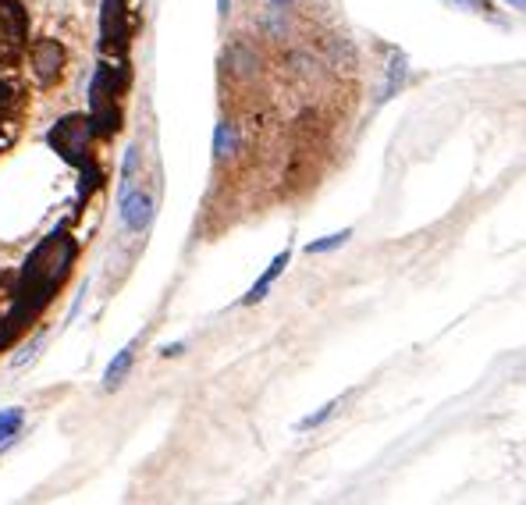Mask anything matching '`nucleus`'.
<instances>
[{
    "label": "nucleus",
    "mask_w": 526,
    "mask_h": 505,
    "mask_svg": "<svg viewBox=\"0 0 526 505\" xmlns=\"http://www.w3.org/2000/svg\"><path fill=\"white\" fill-rule=\"evenodd\" d=\"M402 79H406V57H395V61H391L388 89H384V97H381V100H388L391 93H395V86H402Z\"/></svg>",
    "instance_id": "9b49d317"
},
{
    "label": "nucleus",
    "mask_w": 526,
    "mask_h": 505,
    "mask_svg": "<svg viewBox=\"0 0 526 505\" xmlns=\"http://www.w3.org/2000/svg\"><path fill=\"white\" fill-rule=\"evenodd\" d=\"M455 4H463V8H470V11H491V4H487V0H455Z\"/></svg>",
    "instance_id": "4468645a"
},
{
    "label": "nucleus",
    "mask_w": 526,
    "mask_h": 505,
    "mask_svg": "<svg viewBox=\"0 0 526 505\" xmlns=\"http://www.w3.org/2000/svg\"><path fill=\"white\" fill-rule=\"evenodd\" d=\"M331 409H335V402H327V406L320 409V413H313V417H306V420H303V424H299V427H303V431H310V427L324 424V420L331 417Z\"/></svg>",
    "instance_id": "ddd939ff"
},
{
    "label": "nucleus",
    "mask_w": 526,
    "mask_h": 505,
    "mask_svg": "<svg viewBox=\"0 0 526 505\" xmlns=\"http://www.w3.org/2000/svg\"><path fill=\"white\" fill-rule=\"evenodd\" d=\"M72 260H75V242L64 232L43 239V246L25 260L22 281H18L15 296H11V313L4 317L11 335H18L25 324L40 317V310L50 303L57 285H61V281L68 278V271H72Z\"/></svg>",
    "instance_id": "f257e3e1"
},
{
    "label": "nucleus",
    "mask_w": 526,
    "mask_h": 505,
    "mask_svg": "<svg viewBox=\"0 0 526 505\" xmlns=\"http://www.w3.org/2000/svg\"><path fill=\"white\" fill-rule=\"evenodd\" d=\"M349 235H352V232H338V235H327V239H324V242H313V246H310V253H327V249H338V246H342V242H345V239H349Z\"/></svg>",
    "instance_id": "f8f14e48"
},
{
    "label": "nucleus",
    "mask_w": 526,
    "mask_h": 505,
    "mask_svg": "<svg viewBox=\"0 0 526 505\" xmlns=\"http://www.w3.org/2000/svg\"><path fill=\"white\" fill-rule=\"evenodd\" d=\"M285 264H288V249H285V253H278V257H274V264L267 267V271H263V278L256 281L253 289H249L246 303H256V299H263V296H267V289H271L274 281H278V274L285 271Z\"/></svg>",
    "instance_id": "0eeeda50"
},
{
    "label": "nucleus",
    "mask_w": 526,
    "mask_h": 505,
    "mask_svg": "<svg viewBox=\"0 0 526 505\" xmlns=\"http://www.w3.org/2000/svg\"><path fill=\"white\" fill-rule=\"evenodd\" d=\"M235 150V129L224 121V125H217V136H214V153L217 157H228V153Z\"/></svg>",
    "instance_id": "1a4fd4ad"
},
{
    "label": "nucleus",
    "mask_w": 526,
    "mask_h": 505,
    "mask_svg": "<svg viewBox=\"0 0 526 505\" xmlns=\"http://www.w3.org/2000/svg\"><path fill=\"white\" fill-rule=\"evenodd\" d=\"M18 427H22V409H4L0 413V441H8Z\"/></svg>",
    "instance_id": "9d476101"
},
{
    "label": "nucleus",
    "mask_w": 526,
    "mask_h": 505,
    "mask_svg": "<svg viewBox=\"0 0 526 505\" xmlns=\"http://www.w3.org/2000/svg\"><path fill=\"white\" fill-rule=\"evenodd\" d=\"M61 65H64V50L57 47L54 40H43L32 47V72L40 82H54L61 75Z\"/></svg>",
    "instance_id": "39448f33"
},
{
    "label": "nucleus",
    "mask_w": 526,
    "mask_h": 505,
    "mask_svg": "<svg viewBox=\"0 0 526 505\" xmlns=\"http://www.w3.org/2000/svg\"><path fill=\"white\" fill-rule=\"evenodd\" d=\"M132 356H136V349H132V345H125V349L118 353V360H114L111 367H107V374H104V385L107 388H118L121 385V377H125L128 367H132Z\"/></svg>",
    "instance_id": "6e6552de"
},
{
    "label": "nucleus",
    "mask_w": 526,
    "mask_h": 505,
    "mask_svg": "<svg viewBox=\"0 0 526 505\" xmlns=\"http://www.w3.org/2000/svg\"><path fill=\"white\" fill-rule=\"evenodd\" d=\"M274 4H285V0H274Z\"/></svg>",
    "instance_id": "a211bd4d"
},
{
    "label": "nucleus",
    "mask_w": 526,
    "mask_h": 505,
    "mask_svg": "<svg viewBox=\"0 0 526 505\" xmlns=\"http://www.w3.org/2000/svg\"><path fill=\"white\" fill-rule=\"evenodd\" d=\"M0 289H8V278H4V274H0Z\"/></svg>",
    "instance_id": "f3484780"
},
{
    "label": "nucleus",
    "mask_w": 526,
    "mask_h": 505,
    "mask_svg": "<svg viewBox=\"0 0 526 505\" xmlns=\"http://www.w3.org/2000/svg\"><path fill=\"white\" fill-rule=\"evenodd\" d=\"M121 203V221H125L128 228H136V232H143L146 225H150V217H153V200L146 193H128Z\"/></svg>",
    "instance_id": "423d86ee"
},
{
    "label": "nucleus",
    "mask_w": 526,
    "mask_h": 505,
    "mask_svg": "<svg viewBox=\"0 0 526 505\" xmlns=\"http://www.w3.org/2000/svg\"><path fill=\"white\" fill-rule=\"evenodd\" d=\"M11 338H15V335H11L8 321H0V349H4V345H8V342H11Z\"/></svg>",
    "instance_id": "2eb2a0df"
},
{
    "label": "nucleus",
    "mask_w": 526,
    "mask_h": 505,
    "mask_svg": "<svg viewBox=\"0 0 526 505\" xmlns=\"http://www.w3.org/2000/svg\"><path fill=\"white\" fill-rule=\"evenodd\" d=\"M25 47V15L18 4L0 0V61H15Z\"/></svg>",
    "instance_id": "7ed1b4c3"
},
{
    "label": "nucleus",
    "mask_w": 526,
    "mask_h": 505,
    "mask_svg": "<svg viewBox=\"0 0 526 505\" xmlns=\"http://www.w3.org/2000/svg\"><path fill=\"white\" fill-rule=\"evenodd\" d=\"M50 146L61 153L68 164L86 168L89 161V121L86 118H64L54 132H50Z\"/></svg>",
    "instance_id": "f03ea898"
},
{
    "label": "nucleus",
    "mask_w": 526,
    "mask_h": 505,
    "mask_svg": "<svg viewBox=\"0 0 526 505\" xmlns=\"http://www.w3.org/2000/svg\"><path fill=\"white\" fill-rule=\"evenodd\" d=\"M221 4V15H228V0H217Z\"/></svg>",
    "instance_id": "dca6fc26"
},
{
    "label": "nucleus",
    "mask_w": 526,
    "mask_h": 505,
    "mask_svg": "<svg viewBox=\"0 0 526 505\" xmlns=\"http://www.w3.org/2000/svg\"><path fill=\"white\" fill-rule=\"evenodd\" d=\"M89 93H93V121H89V125H96L100 136H111V132L118 129V111H114V89L107 86V68L96 72Z\"/></svg>",
    "instance_id": "20e7f679"
}]
</instances>
